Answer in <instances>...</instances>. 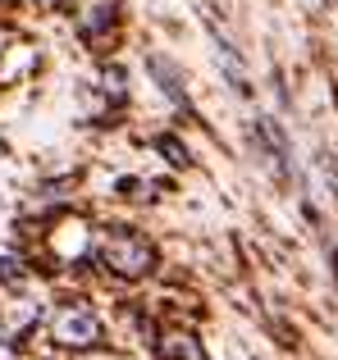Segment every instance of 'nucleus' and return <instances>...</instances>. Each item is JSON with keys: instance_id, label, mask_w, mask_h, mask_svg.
<instances>
[{"instance_id": "nucleus-2", "label": "nucleus", "mask_w": 338, "mask_h": 360, "mask_svg": "<svg viewBox=\"0 0 338 360\" xmlns=\"http://www.w3.org/2000/svg\"><path fill=\"white\" fill-rule=\"evenodd\" d=\"M51 338L60 347H96L101 342V319L82 301H64L51 315Z\"/></svg>"}, {"instance_id": "nucleus-8", "label": "nucleus", "mask_w": 338, "mask_h": 360, "mask_svg": "<svg viewBox=\"0 0 338 360\" xmlns=\"http://www.w3.org/2000/svg\"><path fill=\"white\" fill-rule=\"evenodd\" d=\"M23 278V269H18L14 255H0V283H18Z\"/></svg>"}, {"instance_id": "nucleus-3", "label": "nucleus", "mask_w": 338, "mask_h": 360, "mask_svg": "<svg viewBox=\"0 0 338 360\" xmlns=\"http://www.w3.org/2000/svg\"><path fill=\"white\" fill-rule=\"evenodd\" d=\"M37 315H42V306H37L32 297H5V292H0V338L27 333V328L37 324Z\"/></svg>"}, {"instance_id": "nucleus-9", "label": "nucleus", "mask_w": 338, "mask_h": 360, "mask_svg": "<svg viewBox=\"0 0 338 360\" xmlns=\"http://www.w3.org/2000/svg\"><path fill=\"white\" fill-rule=\"evenodd\" d=\"M0 46H5V37H0Z\"/></svg>"}, {"instance_id": "nucleus-5", "label": "nucleus", "mask_w": 338, "mask_h": 360, "mask_svg": "<svg viewBox=\"0 0 338 360\" xmlns=\"http://www.w3.org/2000/svg\"><path fill=\"white\" fill-rule=\"evenodd\" d=\"M115 27V0H82L78 5V32L82 37H101Z\"/></svg>"}, {"instance_id": "nucleus-4", "label": "nucleus", "mask_w": 338, "mask_h": 360, "mask_svg": "<svg viewBox=\"0 0 338 360\" xmlns=\"http://www.w3.org/2000/svg\"><path fill=\"white\" fill-rule=\"evenodd\" d=\"M46 242H51L55 260H64V264H69V260H78V255H82V246H87V229H82L78 219H64V224H60V229H55Z\"/></svg>"}, {"instance_id": "nucleus-6", "label": "nucleus", "mask_w": 338, "mask_h": 360, "mask_svg": "<svg viewBox=\"0 0 338 360\" xmlns=\"http://www.w3.org/2000/svg\"><path fill=\"white\" fill-rule=\"evenodd\" d=\"M146 69L156 73V82H161V91H165V96L174 101V105H183V110H187V91H183V78L174 73V64H169L165 55H151V60H146Z\"/></svg>"}, {"instance_id": "nucleus-1", "label": "nucleus", "mask_w": 338, "mask_h": 360, "mask_svg": "<svg viewBox=\"0 0 338 360\" xmlns=\"http://www.w3.org/2000/svg\"><path fill=\"white\" fill-rule=\"evenodd\" d=\"M96 260H101V269L119 274V278H142V274L151 269L156 251H151V242L133 229H106L101 242H96Z\"/></svg>"}, {"instance_id": "nucleus-7", "label": "nucleus", "mask_w": 338, "mask_h": 360, "mask_svg": "<svg viewBox=\"0 0 338 360\" xmlns=\"http://www.w3.org/2000/svg\"><path fill=\"white\" fill-rule=\"evenodd\" d=\"M215 60H220V69L229 73L233 87L247 91V73H242V64H238V55H233V46H229V41H220V37H215Z\"/></svg>"}]
</instances>
